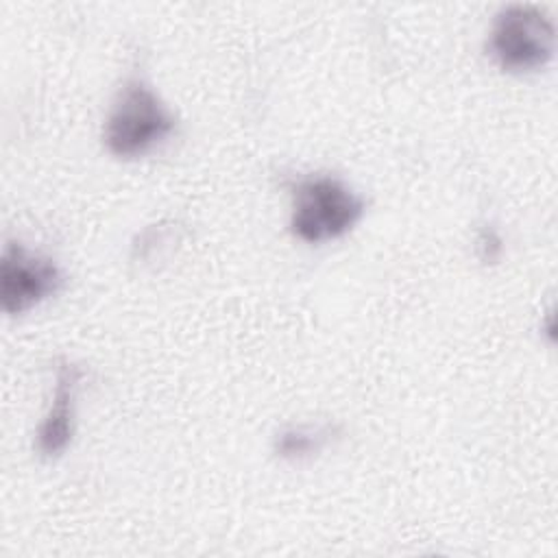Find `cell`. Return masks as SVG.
Returning a JSON list of instances; mask_svg holds the SVG:
<instances>
[{
  "mask_svg": "<svg viewBox=\"0 0 558 558\" xmlns=\"http://www.w3.org/2000/svg\"><path fill=\"white\" fill-rule=\"evenodd\" d=\"M174 129L177 118L168 105L142 76H131L105 118L102 142L111 155L133 159L157 148Z\"/></svg>",
  "mask_w": 558,
  "mask_h": 558,
  "instance_id": "6da1fadb",
  "label": "cell"
},
{
  "mask_svg": "<svg viewBox=\"0 0 558 558\" xmlns=\"http://www.w3.org/2000/svg\"><path fill=\"white\" fill-rule=\"evenodd\" d=\"M290 194V229L307 244L342 238L364 214V201L347 183L329 174L301 177Z\"/></svg>",
  "mask_w": 558,
  "mask_h": 558,
  "instance_id": "7a4b0ae2",
  "label": "cell"
},
{
  "mask_svg": "<svg viewBox=\"0 0 558 558\" xmlns=\"http://www.w3.org/2000/svg\"><path fill=\"white\" fill-rule=\"evenodd\" d=\"M488 48L506 72H534L547 65L556 50L554 22L536 7L510 4L499 11Z\"/></svg>",
  "mask_w": 558,
  "mask_h": 558,
  "instance_id": "3957f363",
  "label": "cell"
},
{
  "mask_svg": "<svg viewBox=\"0 0 558 558\" xmlns=\"http://www.w3.org/2000/svg\"><path fill=\"white\" fill-rule=\"evenodd\" d=\"M61 286L57 264L17 242H9L0 259V305L7 314H22L52 296Z\"/></svg>",
  "mask_w": 558,
  "mask_h": 558,
  "instance_id": "277c9868",
  "label": "cell"
},
{
  "mask_svg": "<svg viewBox=\"0 0 558 558\" xmlns=\"http://www.w3.org/2000/svg\"><path fill=\"white\" fill-rule=\"evenodd\" d=\"M83 371L72 362H61L54 375L52 403L37 427L35 447L44 458L61 456L74 436V414H76V390Z\"/></svg>",
  "mask_w": 558,
  "mask_h": 558,
  "instance_id": "5b68a950",
  "label": "cell"
},
{
  "mask_svg": "<svg viewBox=\"0 0 558 558\" xmlns=\"http://www.w3.org/2000/svg\"><path fill=\"white\" fill-rule=\"evenodd\" d=\"M331 425H290L275 438V451L283 460H305L318 453L331 440Z\"/></svg>",
  "mask_w": 558,
  "mask_h": 558,
  "instance_id": "8992f818",
  "label": "cell"
}]
</instances>
